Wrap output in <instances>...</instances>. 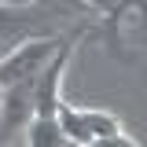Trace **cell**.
<instances>
[{
  "label": "cell",
  "instance_id": "cell-1",
  "mask_svg": "<svg viewBox=\"0 0 147 147\" xmlns=\"http://www.w3.org/2000/svg\"><path fill=\"white\" fill-rule=\"evenodd\" d=\"M59 125L66 132V140L74 147H96V144H118V147H136L132 136H125L121 121L110 114V110H92V107H74V103H59L55 110Z\"/></svg>",
  "mask_w": 147,
  "mask_h": 147
},
{
  "label": "cell",
  "instance_id": "cell-2",
  "mask_svg": "<svg viewBox=\"0 0 147 147\" xmlns=\"http://www.w3.org/2000/svg\"><path fill=\"white\" fill-rule=\"evenodd\" d=\"M59 44H63V40H55V37H48V33L18 40L15 48L0 59V88H4V85H11V81H22V77H37L40 66L55 55Z\"/></svg>",
  "mask_w": 147,
  "mask_h": 147
},
{
  "label": "cell",
  "instance_id": "cell-3",
  "mask_svg": "<svg viewBox=\"0 0 147 147\" xmlns=\"http://www.w3.org/2000/svg\"><path fill=\"white\" fill-rule=\"evenodd\" d=\"M70 52H74V44L63 40V44L55 48V55L33 77V114L37 118H55V110H59V103H63L59 85H63V74H66V66H70Z\"/></svg>",
  "mask_w": 147,
  "mask_h": 147
},
{
  "label": "cell",
  "instance_id": "cell-4",
  "mask_svg": "<svg viewBox=\"0 0 147 147\" xmlns=\"http://www.w3.org/2000/svg\"><path fill=\"white\" fill-rule=\"evenodd\" d=\"M30 118H33V77L4 85V99H0V144H7L18 129H26Z\"/></svg>",
  "mask_w": 147,
  "mask_h": 147
},
{
  "label": "cell",
  "instance_id": "cell-5",
  "mask_svg": "<svg viewBox=\"0 0 147 147\" xmlns=\"http://www.w3.org/2000/svg\"><path fill=\"white\" fill-rule=\"evenodd\" d=\"M26 144L30 147H70V140L59 125V118H37L33 114L26 125Z\"/></svg>",
  "mask_w": 147,
  "mask_h": 147
},
{
  "label": "cell",
  "instance_id": "cell-6",
  "mask_svg": "<svg viewBox=\"0 0 147 147\" xmlns=\"http://www.w3.org/2000/svg\"><path fill=\"white\" fill-rule=\"evenodd\" d=\"M85 4H88L92 11H114V7H118L121 0H85Z\"/></svg>",
  "mask_w": 147,
  "mask_h": 147
},
{
  "label": "cell",
  "instance_id": "cell-7",
  "mask_svg": "<svg viewBox=\"0 0 147 147\" xmlns=\"http://www.w3.org/2000/svg\"><path fill=\"white\" fill-rule=\"evenodd\" d=\"M0 4H4V7H30L33 0H0Z\"/></svg>",
  "mask_w": 147,
  "mask_h": 147
}]
</instances>
